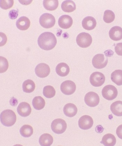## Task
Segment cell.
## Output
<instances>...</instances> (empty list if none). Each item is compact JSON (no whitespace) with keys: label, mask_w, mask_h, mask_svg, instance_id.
Returning <instances> with one entry per match:
<instances>
[{"label":"cell","mask_w":122,"mask_h":146,"mask_svg":"<svg viewBox=\"0 0 122 146\" xmlns=\"http://www.w3.org/2000/svg\"><path fill=\"white\" fill-rule=\"evenodd\" d=\"M57 40L55 36L52 33L45 32L43 33L39 37L38 44L42 49L49 51L55 47Z\"/></svg>","instance_id":"1"},{"label":"cell","mask_w":122,"mask_h":146,"mask_svg":"<svg viewBox=\"0 0 122 146\" xmlns=\"http://www.w3.org/2000/svg\"><path fill=\"white\" fill-rule=\"evenodd\" d=\"M17 120V116L15 112L11 110L3 111L1 114V121L2 124L6 127L13 125Z\"/></svg>","instance_id":"2"},{"label":"cell","mask_w":122,"mask_h":146,"mask_svg":"<svg viewBox=\"0 0 122 146\" xmlns=\"http://www.w3.org/2000/svg\"><path fill=\"white\" fill-rule=\"evenodd\" d=\"M92 37L88 33L83 32L78 35L76 37L77 44L82 48H85L90 46L92 43Z\"/></svg>","instance_id":"3"},{"label":"cell","mask_w":122,"mask_h":146,"mask_svg":"<svg viewBox=\"0 0 122 146\" xmlns=\"http://www.w3.org/2000/svg\"><path fill=\"white\" fill-rule=\"evenodd\" d=\"M39 21L42 27L46 29H49L54 26L56 20L54 17L51 14L45 13L40 17Z\"/></svg>","instance_id":"4"},{"label":"cell","mask_w":122,"mask_h":146,"mask_svg":"<svg viewBox=\"0 0 122 146\" xmlns=\"http://www.w3.org/2000/svg\"><path fill=\"white\" fill-rule=\"evenodd\" d=\"M51 129L56 134H62L67 128V124L64 120L61 119H57L54 120L51 125Z\"/></svg>","instance_id":"5"},{"label":"cell","mask_w":122,"mask_h":146,"mask_svg":"<svg viewBox=\"0 0 122 146\" xmlns=\"http://www.w3.org/2000/svg\"><path fill=\"white\" fill-rule=\"evenodd\" d=\"M102 95L105 99L112 100L116 98L118 95L117 89L115 86L111 85L106 86L103 88L102 90Z\"/></svg>","instance_id":"6"},{"label":"cell","mask_w":122,"mask_h":146,"mask_svg":"<svg viewBox=\"0 0 122 146\" xmlns=\"http://www.w3.org/2000/svg\"><path fill=\"white\" fill-rule=\"evenodd\" d=\"M108 59L104 54H98L96 55L92 59V64L95 68L101 69L105 68L107 65Z\"/></svg>","instance_id":"7"},{"label":"cell","mask_w":122,"mask_h":146,"mask_svg":"<svg viewBox=\"0 0 122 146\" xmlns=\"http://www.w3.org/2000/svg\"><path fill=\"white\" fill-rule=\"evenodd\" d=\"M105 80L104 75L101 72H98L92 73L90 78V84L95 87H99L103 85Z\"/></svg>","instance_id":"8"},{"label":"cell","mask_w":122,"mask_h":146,"mask_svg":"<svg viewBox=\"0 0 122 146\" xmlns=\"http://www.w3.org/2000/svg\"><path fill=\"white\" fill-rule=\"evenodd\" d=\"M99 96L93 92H90L88 93L84 97V101L88 106L90 107H94L98 106L99 103Z\"/></svg>","instance_id":"9"},{"label":"cell","mask_w":122,"mask_h":146,"mask_svg":"<svg viewBox=\"0 0 122 146\" xmlns=\"http://www.w3.org/2000/svg\"><path fill=\"white\" fill-rule=\"evenodd\" d=\"M76 89V86L74 82L71 80L64 82L61 85L60 90L62 93L65 95H70L74 93Z\"/></svg>","instance_id":"10"},{"label":"cell","mask_w":122,"mask_h":146,"mask_svg":"<svg viewBox=\"0 0 122 146\" xmlns=\"http://www.w3.org/2000/svg\"><path fill=\"white\" fill-rule=\"evenodd\" d=\"M50 72V69L48 65L45 63H40L36 66L35 72L38 77L44 78L48 76Z\"/></svg>","instance_id":"11"},{"label":"cell","mask_w":122,"mask_h":146,"mask_svg":"<svg viewBox=\"0 0 122 146\" xmlns=\"http://www.w3.org/2000/svg\"><path fill=\"white\" fill-rule=\"evenodd\" d=\"M93 119L88 115H84L81 117L78 122L79 127L83 130L90 129L93 126Z\"/></svg>","instance_id":"12"},{"label":"cell","mask_w":122,"mask_h":146,"mask_svg":"<svg viewBox=\"0 0 122 146\" xmlns=\"http://www.w3.org/2000/svg\"><path fill=\"white\" fill-rule=\"evenodd\" d=\"M17 112L21 117H28L32 112V108L29 103L23 102L19 105L17 108Z\"/></svg>","instance_id":"13"},{"label":"cell","mask_w":122,"mask_h":146,"mask_svg":"<svg viewBox=\"0 0 122 146\" xmlns=\"http://www.w3.org/2000/svg\"><path fill=\"white\" fill-rule=\"evenodd\" d=\"M58 23L60 27L62 29H68L72 25L73 20L70 16L64 15L59 18Z\"/></svg>","instance_id":"14"},{"label":"cell","mask_w":122,"mask_h":146,"mask_svg":"<svg viewBox=\"0 0 122 146\" xmlns=\"http://www.w3.org/2000/svg\"><path fill=\"white\" fill-rule=\"evenodd\" d=\"M97 22L93 17L88 16L84 18L82 21V26L84 29L88 31L93 29L96 27Z\"/></svg>","instance_id":"15"},{"label":"cell","mask_w":122,"mask_h":146,"mask_svg":"<svg viewBox=\"0 0 122 146\" xmlns=\"http://www.w3.org/2000/svg\"><path fill=\"white\" fill-rule=\"evenodd\" d=\"M109 36L112 40L118 41L122 39V28L119 26L113 27L109 32Z\"/></svg>","instance_id":"16"},{"label":"cell","mask_w":122,"mask_h":146,"mask_svg":"<svg viewBox=\"0 0 122 146\" xmlns=\"http://www.w3.org/2000/svg\"><path fill=\"white\" fill-rule=\"evenodd\" d=\"M30 25L29 19L25 16L20 17L17 20L16 23L17 28L21 31L27 30L29 28Z\"/></svg>","instance_id":"17"},{"label":"cell","mask_w":122,"mask_h":146,"mask_svg":"<svg viewBox=\"0 0 122 146\" xmlns=\"http://www.w3.org/2000/svg\"><path fill=\"white\" fill-rule=\"evenodd\" d=\"M63 111L64 113L67 117H74L77 114L78 109L74 104L68 103L64 107Z\"/></svg>","instance_id":"18"},{"label":"cell","mask_w":122,"mask_h":146,"mask_svg":"<svg viewBox=\"0 0 122 146\" xmlns=\"http://www.w3.org/2000/svg\"><path fill=\"white\" fill-rule=\"evenodd\" d=\"M56 73L59 76L65 77L69 73L70 69L68 64L62 62L58 64L56 67Z\"/></svg>","instance_id":"19"},{"label":"cell","mask_w":122,"mask_h":146,"mask_svg":"<svg viewBox=\"0 0 122 146\" xmlns=\"http://www.w3.org/2000/svg\"><path fill=\"white\" fill-rule=\"evenodd\" d=\"M54 142L52 136L49 134L45 133L42 135L39 139V142L40 145L42 146H49Z\"/></svg>","instance_id":"20"},{"label":"cell","mask_w":122,"mask_h":146,"mask_svg":"<svg viewBox=\"0 0 122 146\" xmlns=\"http://www.w3.org/2000/svg\"><path fill=\"white\" fill-rule=\"evenodd\" d=\"M61 8L63 11L71 13L76 10V6L74 1L70 0L64 1L61 5Z\"/></svg>","instance_id":"21"},{"label":"cell","mask_w":122,"mask_h":146,"mask_svg":"<svg viewBox=\"0 0 122 146\" xmlns=\"http://www.w3.org/2000/svg\"><path fill=\"white\" fill-rule=\"evenodd\" d=\"M110 109L114 115L121 117L122 116V102L117 101L113 103L111 106Z\"/></svg>","instance_id":"22"},{"label":"cell","mask_w":122,"mask_h":146,"mask_svg":"<svg viewBox=\"0 0 122 146\" xmlns=\"http://www.w3.org/2000/svg\"><path fill=\"white\" fill-rule=\"evenodd\" d=\"M116 139L113 135L111 134H106L103 137L101 143L105 146H113L115 145Z\"/></svg>","instance_id":"23"},{"label":"cell","mask_w":122,"mask_h":146,"mask_svg":"<svg viewBox=\"0 0 122 146\" xmlns=\"http://www.w3.org/2000/svg\"><path fill=\"white\" fill-rule=\"evenodd\" d=\"M112 81L118 86L122 85V70H116L111 74Z\"/></svg>","instance_id":"24"},{"label":"cell","mask_w":122,"mask_h":146,"mask_svg":"<svg viewBox=\"0 0 122 146\" xmlns=\"http://www.w3.org/2000/svg\"><path fill=\"white\" fill-rule=\"evenodd\" d=\"M32 104L34 109L40 110L44 108L45 105V100L41 96L34 97L32 101Z\"/></svg>","instance_id":"25"},{"label":"cell","mask_w":122,"mask_h":146,"mask_svg":"<svg viewBox=\"0 0 122 146\" xmlns=\"http://www.w3.org/2000/svg\"><path fill=\"white\" fill-rule=\"evenodd\" d=\"M43 5L46 10L52 11L57 8L59 2L58 0H44L43 1Z\"/></svg>","instance_id":"26"},{"label":"cell","mask_w":122,"mask_h":146,"mask_svg":"<svg viewBox=\"0 0 122 146\" xmlns=\"http://www.w3.org/2000/svg\"><path fill=\"white\" fill-rule=\"evenodd\" d=\"M23 92L26 93H30L35 90V84L34 81L31 80H26L23 84Z\"/></svg>","instance_id":"27"},{"label":"cell","mask_w":122,"mask_h":146,"mask_svg":"<svg viewBox=\"0 0 122 146\" xmlns=\"http://www.w3.org/2000/svg\"><path fill=\"white\" fill-rule=\"evenodd\" d=\"M20 134L24 137H30L33 133V129L32 126L28 125H25L20 128Z\"/></svg>","instance_id":"28"},{"label":"cell","mask_w":122,"mask_h":146,"mask_svg":"<svg viewBox=\"0 0 122 146\" xmlns=\"http://www.w3.org/2000/svg\"><path fill=\"white\" fill-rule=\"evenodd\" d=\"M43 95L48 98H51L55 95L56 91L52 86H47L44 88L43 90Z\"/></svg>","instance_id":"29"},{"label":"cell","mask_w":122,"mask_h":146,"mask_svg":"<svg viewBox=\"0 0 122 146\" xmlns=\"http://www.w3.org/2000/svg\"><path fill=\"white\" fill-rule=\"evenodd\" d=\"M115 18V15L112 11L110 10H107L104 13L103 20L106 23H111L114 21Z\"/></svg>","instance_id":"30"},{"label":"cell","mask_w":122,"mask_h":146,"mask_svg":"<svg viewBox=\"0 0 122 146\" xmlns=\"http://www.w3.org/2000/svg\"><path fill=\"white\" fill-rule=\"evenodd\" d=\"M0 5L1 9H9L13 6L14 4L13 0H9V1H5V0H1L0 1Z\"/></svg>","instance_id":"31"},{"label":"cell","mask_w":122,"mask_h":146,"mask_svg":"<svg viewBox=\"0 0 122 146\" xmlns=\"http://www.w3.org/2000/svg\"><path fill=\"white\" fill-rule=\"evenodd\" d=\"M1 73H3L7 71L8 68H9L8 62L7 59L3 56H1Z\"/></svg>","instance_id":"32"},{"label":"cell","mask_w":122,"mask_h":146,"mask_svg":"<svg viewBox=\"0 0 122 146\" xmlns=\"http://www.w3.org/2000/svg\"><path fill=\"white\" fill-rule=\"evenodd\" d=\"M115 51L118 55L122 56V43L117 44L115 47Z\"/></svg>","instance_id":"33"},{"label":"cell","mask_w":122,"mask_h":146,"mask_svg":"<svg viewBox=\"0 0 122 146\" xmlns=\"http://www.w3.org/2000/svg\"><path fill=\"white\" fill-rule=\"evenodd\" d=\"M9 17L10 19L12 20L16 19L18 15V10H15V9L11 10L9 12Z\"/></svg>","instance_id":"34"},{"label":"cell","mask_w":122,"mask_h":146,"mask_svg":"<svg viewBox=\"0 0 122 146\" xmlns=\"http://www.w3.org/2000/svg\"><path fill=\"white\" fill-rule=\"evenodd\" d=\"M1 38L3 39L2 41L1 42V46H3L7 43V38L5 35L3 33L1 32Z\"/></svg>","instance_id":"35"},{"label":"cell","mask_w":122,"mask_h":146,"mask_svg":"<svg viewBox=\"0 0 122 146\" xmlns=\"http://www.w3.org/2000/svg\"><path fill=\"white\" fill-rule=\"evenodd\" d=\"M116 134L118 137L122 139V125H120L117 128Z\"/></svg>","instance_id":"36"},{"label":"cell","mask_w":122,"mask_h":146,"mask_svg":"<svg viewBox=\"0 0 122 146\" xmlns=\"http://www.w3.org/2000/svg\"><path fill=\"white\" fill-rule=\"evenodd\" d=\"M104 131V128H103L101 125H98L96 128V131L97 133H101Z\"/></svg>","instance_id":"37"},{"label":"cell","mask_w":122,"mask_h":146,"mask_svg":"<svg viewBox=\"0 0 122 146\" xmlns=\"http://www.w3.org/2000/svg\"><path fill=\"white\" fill-rule=\"evenodd\" d=\"M19 2L21 3V4L23 5H28L30 4L32 2V1H19Z\"/></svg>","instance_id":"38"}]
</instances>
